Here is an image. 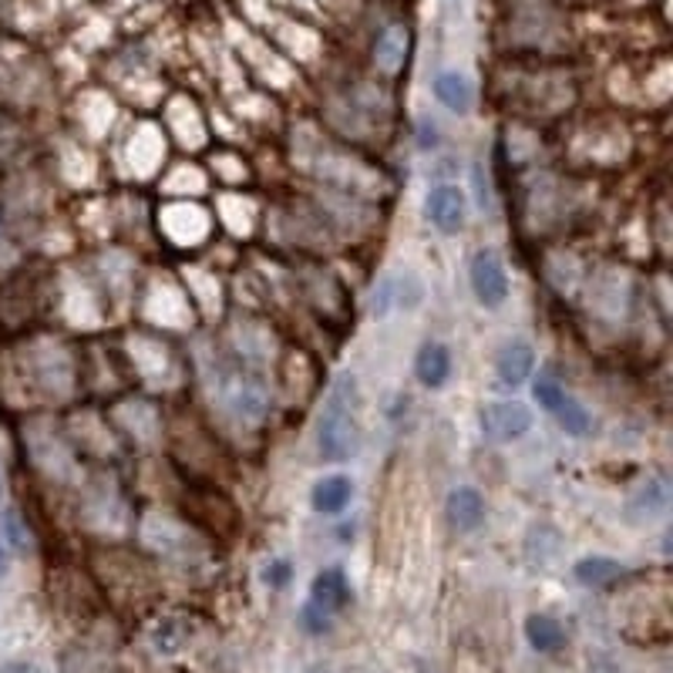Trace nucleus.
Instances as JSON below:
<instances>
[{"instance_id": "nucleus-1", "label": "nucleus", "mask_w": 673, "mask_h": 673, "mask_svg": "<svg viewBox=\"0 0 673 673\" xmlns=\"http://www.w3.org/2000/svg\"><path fill=\"white\" fill-rule=\"evenodd\" d=\"M361 398H358V384L353 377H340L331 394H327V408L321 414V428H316V445L327 461H347L361 445Z\"/></svg>"}, {"instance_id": "nucleus-2", "label": "nucleus", "mask_w": 673, "mask_h": 673, "mask_svg": "<svg viewBox=\"0 0 673 673\" xmlns=\"http://www.w3.org/2000/svg\"><path fill=\"white\" fill-rule=\"evenodd\" d=\"M532 398L556 418V424L573 434V438H586V434L592 431V418L589 411L573 398V394L556 381V377H549V374H539L536 384H532Z\"/></svg>"}, {"instance_id": "nucleus-3", "label": "nucleus", "mask_w": 673, "mask_h": 673, "mask_svg": "<svg viewBox=\"0 0 673 673\" xmlns=\"http://www.w3.org/2000/svg\"><path fill=\"white\" fill-rule=\"evenodd\" d=\"M468 280H471V293L479 297V303L489 310H495L508 300V273H505V263L495 250H479L471 256Z\"/></svg>"}, {"instance_id": "nucleus-4", "label": "nucleus", "mask_w": 673, "mask_h": 673, "mask_svg": "<svg viewBox=\"0 0 673 673\" xmlns=\"http://www.w3.org/2000/svg\"><path fill=\"white\" fill-rule=\"evenodd\" d=\"M482 431L495 442H519L532 431V411L522 401H495L482 408Z\"/></svg>"}, {"instance_id": "nucleus-5", "label": "nucleus", "mask_w": 673, "mask_h": 673, "mask_svg": "<svg viewBox=\"0 0 673 673\" xmlns=\"http://www.w3.org/2000/svg\"><path fill=\"white\" fill-rule=\"evenodd\" d=\"M424 213L431 219V226L445 232V236H455L461 226H465V213H468V203H465V192L458 185H434L424 200Z\"/></svg>"}, {"instance_id": "nucleus-6", "label": "nucleus", "mask_w": 673, "mask_h": 673, "mask_svg": "<svg viewBox=\"0 0 673 673\" xmlns=\"http://www.w3.org/2000/svg\"><path fill=\"white\" fill-rule=\"evenodd\" d=\"M536 371V350L529 340H508L502 350H498V358H495V381L498 387H508V390H516L522 387Z\"/></svg>"}, {"instance_id": "nucleus-7", "label": "nucleus", "mask_w": 673, "mask_h": 673, "mask_svg": "<svg viewBox=\"0 0 673 673\" xmlns=\"http://www.w3.org/2000/svg\"><path fill=\"white\" fill-rule=\"evenodd\" d=\"M445 516H448V526L455 532H474L482 522H485V498L474 485H458L452 489L448 502H445Z\"/></svg>"}, {"instance_id": "nucleus-8", "label": "nucleus", "mask_w": 673, "mask_h": 673, "mask_svg": "<svg viewBox=\"0 0 673 673\" xmlns=\"http://www.w3.org/2000/svg\"><path fill=\"white\" fill-rule=\"evenodd\" d=\"M350 603V586H347V573L340 566L321 569L310 582V606H316L321 613H340Z\"/></svg>"}, {"instance_id": "nucleus-9", "label": "nucleus", "mask_w": 673, "mask_h": 673, "mask_svg": "<svg viewBox=\"0 0 673 673\" xmlns=\"http://www.w3.org/2000/svg\"><path fill=\"white\" fill-rule=\"evenodd\" d=\"M414 374L424 387H442L452 377V350L438 340H428L414 358Z\"/></svg>"}, {"instance_id": "nucleus-10", "label": "nucleus", "mask_w": 673, "mask_h": 673, "mask_svg": "<svg viewBox=\"0 0 673 673\" xmlns=\"http://www.w3.org/2000/svg\"><path fill=\"white\" fill-rule=\"evenodd\" d=\"M350 498H353V482L347 474H324L310 492V505L321 512V516H337V512L350 505Z\"/></svg>"}, {"instance_id": "nucleus-11", "label": "nucleus", "mask_w": 673, "mask_h": 673, "mask_svg": "<svg viewBox=\"0 0 673 673\" xmlns=\"http://www.w3.org/2000/svg\"><path fill=\"white\" fill-rule=\"evenodd\" d=\"M408 48H411L408 27L390 24V27H384L381 37H377V45H374V61H377L387 74H394V71H401V68H405V61H408Z\"/></svg>"}, {"instance_id": "nucleus-12", "label": "nucleus", "mask_w": 673, "mask_h": 673, "mask_svg": "<svg viewBox=\"0 0 673 673\" xmlns=\"http://www.w3.org/2000/svg\"><path fill=\"white\" fill-rule=\"evenodd\" d=\"M526 640L539 653H560L566 647V629H563V623L556 616L532 613L526 620Z\"/></svg>"}, {"instance_id": "nucleus-13", "label": "nucleus", "mask_w": 673, "mask_h": 673, "mask_svg": "<svg viewBox=\"0 0 673 673\" xmlns=\"http://www.w3.org/2000/svg\"><path fill=\"white\" fill-rule=\"evenodd\" d=\"M666 498H670V485H666V479L663 474H657V479H650L637 495L629 498V505H626V512H629V519L633 522H650V519H657L660 512L666 508Z\"/></svg>"}, {"instance_id": "nucleus-14", "label": "nucleus", "mask_w": 673, "mask_h": 673, "mask_svg": "<svg viewBox=\"0 0 673 673\" xmlns=\"http://www.w3.org/2000/svg\"><path fill=\"white\" fill-rule=\"evenodd\" d=\"M434 98H438L448 111L455 115H465L471 111V85H468V77L458 74V71H442L438 77H434Z\"/></svg>"}, {"instance_id": "nucleus-15", "label": "nucleus", "mask_w": 673, "mask_h": 673, "mask_svg": "<svg viewBox=\"0 0 673 673\" xmlns=\"http://www.w3.org/2000/svg\"><path fill=\"white\" fill-rule=\"evenodd\" d=\"M623 573H626V569H623L616 560H606V556H586V560H579V563L573 566V576H576L582 586H589V589L613 586V582L623 579Z\"/></svg>"}, {"instance_id": "nucleus-16", "label": "nucleus", "mask_w": 673, "mask_h": 673, "mask_svg": "<svg viewBox=\"0 0 673 673\" xmlns=\"http://www.w3.org/2000/svg\"><path fill=\"white\" fill-rule=\"evenodd\" d=\"M0 539H4V545H11L14 552H31L34 539H31V529H27V522L21 519L17 508H4V512H0Z\"/></svg>"}, {"instance_id": "nucleus-17", "label": "nucleus", "mask_w": 673, "mask_h": 673, "mask_svg": "<svg viewBox=\"0 0 673 673\" xmlns=\"http://www.w3.org/2000/svg\"><path fill=\"white\" fill-rule=\"evenodd\" d=\"M266 582L273 586V589H280V586H287L290 582V563H269L266 566Z\"/></svg>"}, {"instance_id": "nucleus-18", "label": "nucleus", "mask_w": 673, "mask_h": 673, "mask_svg": "<svg viewBox=\"0 0 673 673\" xmlns=\"http://www.w3.org/2000/svg\"><path fill=\"white\" fill-rule=\"evenodd\" d=\"M303 623H307V629L310 633H324L327 626H331V620H327V613H321V610H316V606H307L303 613Z\"/></svg>"}, {"instance_id": "nucleus-19", "label": "nucleus", "mask_w": 673, "mask_h": 673, "mask_svg": "<svg viewBox=\"0 0 673 673\" xmlns=\"http://www.w3.org/2000/svg\"><path fill=\"white\" fill-rule=\"evenodd\" d=\"M589 673H620V666L610 657H603V653H592L589 657Z\"/></svg>"}, {"instance_id": "nucleus-20", "label": "nucleus", "mask_w": 673, "mask_h": 673, "mask_svg": "<svg viewBox=\"0 0 673 673\" xmlns=\"http://www.w3.org/2000/svg\"><path fill=\"white\" fill-rule=\"evenodd\" d=\"M4 673H41V670H37L34 663H11Z\"/></svg>"}, {"instance_id": "nucleus-21", "label": "nucleus", "mask_w": 673, "mask_h": 673, "mask_svg": "<svg viewBox=\"0 0 673 673\" xmlns=\"http://www.w3.org/2000/svg\"><path fill=\"white\" fill-rule=\"evenodd\" d=\"M8 569H11V556H8V549H4V545H0V579H4V576H8Z\"/></svg>"}, {"instance_id": "nucleus-22", "label": "nucleus", "mask_w": 673, "mask_h": 673, "mask_svg": "<svg viewBox=\"0 0 673 673\" xmlns=\"http://www.w3.org/2000/svg\"><path fill=\"white\" fill-rule=\"evenodd\" d=\"M0 492H4V479H0Z\"/></svg>"}]
</instances>
